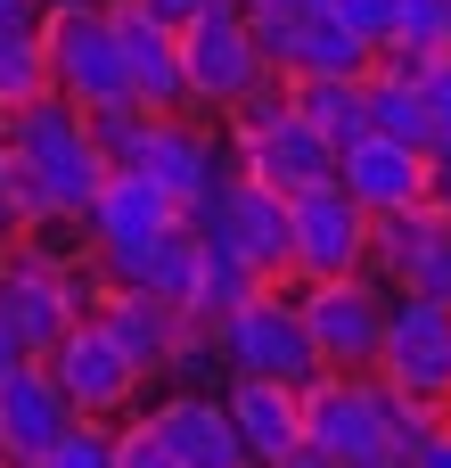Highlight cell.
Here are the masks:
<instances>
[{
    "label": "cell",
    "instance_id": "6da1fadb",
    "mask_svg": "<svg viewBox=\"0 0 451 468\" xmlns=\"http://www.w3.org/2000/svg\"><path fill=\"white\" fill-rule=\"evenodd\" d=\"M222 140H230L238 173H246V181H263V189H279V197L329 189V181L345 173V148H337L320 123H304V115H296L288 74H271L246 107H230V115H222Z\"/></svg>",
    "mask_w": 451,
    "mask_h": 468
},
{
    "label": "cell",
    "instance_id": "7a4b0ae2",
    "mask_svg": "<svg viewBox=\"0 0 451 468\" xmlns=\"http://www.w3.org/2000/svg\"><path fill=\"white\" fill-rule=\"evenodd\" d=\"M0 140L25 156V173L41 181L49 214H90L99 189H107V173H115V156L99 148V123L74 99H58V90L33 99V107H8L0 115Z\"/></svg>",
    "mask_w": 451,
    "mask_h": 468
},
{
    "label": "cell",
    "instance_id": "3957f363",
    "mask_svg": "<svg viewBox=\"0 0 451 468\" xmlns=\"http://www.w3.org/2000/svg\"><path fill=\"white\" fill-rule=\"evenodd\" d=\"M222 370L230 378H279V387H312L320 378V346L304 329V288L296 280H263L246 304H230L214 321Z\"/></svg>",
    "mask_w": 451,
    "mask_h": 468
},
{
    "label": "cell",
    "instance_id": "277c9868",
    "mask_svg": "<svg viewBox=\"0 0 451 468\" xmlns=\"http://www.w3.org/2000/svg\"><path fill=\"white\" fill-rule=\"evenodd\" d=\"M41 49H49V82H58V99H74L82 115L131 99V66H123L115 0H66V8H49Z\"/></svg>",
    "mask_w": 451,
    "mask_h": 468
},
{
    "label": "cell",
    "instance_id": "5b68a950",
    "mask_svg": "<svg viewBox=\"0 0 451 468\" xmlns=\"http://www.w3.org/2000/svg\"><path fill=\"white\" fill-rule=\"evenodd\" d=\"M181 66H189L197 115H230V107H246V99L279 74V66L263 58V41H255V25H246L238 0H214L205 16L181 25Z\"/></svg>",
    "mask_w": 451,
    "mask_h": 468
},
{
    "label": "cell",
    "instance_id": "8992f818",
    "mask_svg": "<svg viewBox=\"0 0 451 468\" xmlns=\"http://www.w3.org/2000/svg\"><path fill=\"white\" fill-rule=\"evenodd\" d=\"M386 321H394V288L378 271H353V280H312L304 288V329L320 346V370H378L386 354Z\"/></svg>",
    "mask_w": 451,
    "mask_h": 468
},
{
    "label": "cell",
    "instance_id": "52a82bcc",
    "mask_svg": "<svg viewBox=\"0 0 451 468\" xmlns=\"http://www.w3.org/2000/svg\"><path fill=\"white\" fill-rule=\"evenodd\" d=\"M115 173H148V181L173 189L189 214H205V206L222 197V181L238 173V156H222V140H214L197 115H148L140 140H131V156H123Z\"/></svg>",
    "mask_w": 451,
    "mask_h": 468
},
{
    "label": "cell",
    "instance_id": "ba28073f",
    "mask_svg": "<svg viewBox=\"0 0 451 468\" xmlns=\"http://www.w3.org/2000/svg\"><path fill=\"white\" fill-rule=\"evenodd\" d=\"M288 222H296V288L370 271V247H378V214H370V206H362L345 181L288 197Z\"/></svg>",
    "mask_w": 451,
    "mask_h": 468
},
{
    "label": "cell",
    "instance_id": "9c48e42d",
    "mask_svg": "<svg viewBox=\"0 0 451 468\" xmlns=\"http://www.w3.org/2000/svg\"><path fill=\"white\" fill-rule=\"evenodd\" d=\"M378 378H386L403 403L435 411V420L451 411V304L444 296H394Z\"/></svg>",
    "mask_w": 451,
    "mask_h": 468
},
{
    "label": "cell",
    "instance_id": "30bf717a",
    "mask_svg": "<svg viewBox=\"0 0 451 468\" xmlns=\"http://www.w3.org/2000/svg\"><path fill=\"white\" fill-rule=\"evenodd\" d=\"M197 230H205L214 247H230L255 280H296V222H288V197H279V189L230 173L222 197L197 214Z\"/></svg>",
    "mask_w": 451,
    "mask_h": 468
},
{
    "label": "cell",
    "instance_id": "8fae6325",
    "mask_svg": "<svg viewBox=\"0 0 451 468\" xmlns=\"http://www.w3.org/2000/svg\"><path fill=\"white\" fill-rule=\"evenodd\" d=\"M49 370H58V387H66V403H74L82 420H131V411H140V387H148V370L115 346V329H107L99 313H82V321L58 337Z\"/></svg>",
    "mask_w": 451,
    "mask_h": 468
},
{
    "label": "cell",
    "instance_id": "7c38bea8",
    "mask_svg": "<svg viewBox=\"0 0 451 468\" xmlns=\"http://www.w3.org/2000/svg\"><path fill=\"white\" fill-rule=\"evenodd\" d=\"M74 321H82V304H74L66 271H49L33 255H0V346L16 362H49Z\"/></svg>",
    "mask_w": 451,
    "mask_h": 468
},
{
    "label": "cell",
    "instance_id": "4fadbf2b",
    "mask_svg": "<svg viewBox=\"0 0 451 468\" xmlns=\"http://www.w3.org/2000/svg\"><path fill=\"white\" fill-rule=\"evenodd\" d=\"M337 181H345L378 222L444 197V165H435L427 148H411V140H386V132H362V140L345 148V173H337Z\"/></svg>",
    "mask_w": 451,
    "mask_h": 468
},
{
    "label": "cell",
    "instance_id": "5bb4252c",
    "mask_svg": "<svg viewBox=\"0 0 451 468\" xmlns=\"http://www.w3.org/2000/svg\"><path fill=\"white\" fill-rule=\"evenodd\" d=\"M181 222H197L173 189H156L148 173H107V189H99V206H90V239H99V263L115 271V263H131V255H148L156 239H173Z\"/></svg>",
    "mask_w": 451,
    "mask_h": 468
},
{
    "label": "cell",
    "instance_id": "9a60e30c",
    "mask_svg": "<svg viewBox=\"0 0 451 468\" xmlns=\"http://www.w3.org/2000/svg\"><path fill=\"white\" fill-rule=\"evenodd\" d=\"M74 420L82 411L66 403V387H58L49 362H16L0 378V452H8V468H41L74 436Z\"/></svg>",
    "mask_w": 451,
    "mask_h": 468
},
{
    "label": "cell",
    "instance_id": "2e32d148",
    "mask_svg": "<svg viewBox=\"0 0 451 468\" xmlns=\"http://www.w3.org/2000/svg\"><path fill=\"white\" fill-rule=\"evenodd\" d=\"M370 271L394 296H444L451 304V222H444V206L386 214L378 222V247H370Z\"/></svg>",
    "mask_w": 451,
    "mask_h": 468
},
{
    "label": "cell",
    "instance_id": "e0dca14e",
    "mask_svg": "<svg viewBox=\"0 0 451 468\" xmlns=\"http://www.w3.org/2000/svg\"><path fill=\"white\" fill-rule=\"evenodd\" d=\"M148 420H156V436L173 444V461H181V468H255L238 420H230V403L205 395V387H173V395H156Z\"/></svg>",
    "mask_w": 451,
    "mask_h": 468
},
{
    "label": "cell",
    "instance_id": "ac0fdd59",
    "mask_svg": "<svg viewBox=\"0 0 451 468\" xmlns=\"http://www.w3.org/2000/svg\"><path fill=\"white\" fill-rule=\"evenodd\" d=\"M115 25H123V66H131V99L148 115H197L189 99V66H181V33L164 16H148L140 0H115Z\"/></svg>",
    "mask_w": 451,
    "mask_h": 468
},
{
    "label": "cell",
    "instance_id": "d6986e66",
    "mask_svg": "<svg viewBox=\"0 0 451 468\" xmlns=\"http://www.w3.org/2000/svg\"><path fill=\"white\" fill-rule=\"evenodd\" d=\"M222 403H230V420H238L255 468H271L279 452L304 444V387H279V378H230Z\"/></svg>",
    "mask_w": 451,
    "mask_h": 468
},
{
    "label": "cell",
    "instance_id": "ffe728a7",
    "mask_svg": "<svg viewBox=\"0 0 451 468\" xmlns=\"http://www.w3.org/2000/svg\"><path fill=\"white\" fill-rule=\"evenodd\" d=\"M288 99L304 123H320L337 148H353L370 132V74H288Z\"/></svg>",
    "mask_w": 451,
    "mask_h": 468
},
{
    "label": "cell",
    "instance_id": "44dd1931",
    "mask_svg": "<svg viewBox=\"0 0 451 468\" xmlns=\"http://www.w3.org/2000/svg\"><path fill=\"white\" fill-rule=\"evenodd\" d=\"M370 132L411 140V148L435 156V123H427V99H419V74H403V66H378L370 74Z\"/></svg>",
    "mask_w": 451,
    "mask_h": 468
},
{
    "label": "cell",
    "instance_id": "7402d4cb",
    "mask_svg": "<svg viewBox=\"0 0 451 468\" xmlns=\"http://www.w3.org/2000/svg\"><path fill=\"white\" fill-rule=\"evenodd\" d=\"M197 239H205V230H197ZM255 288H263V280H255V271H246V263H238L230 247H214V239L197 247V280H189V313H197L205 329H214V321H222L230 304H246Z\"/></svg>",
    "mask_w": 451,
    "mask_h": 468
},
{
    "label": "cell",
    "instance_id": "603a6c76",
    "mask_svg": "<svg viewBox=\"0 0 451 468\" xmlns=\"http://www.w3.org/2000/svg\"><path fill=\"white\" fill-rule=\"evenodd\" d=\"M288 74H378V41H362L337 8L304 33V49H296V66Z\"/></svg>",
    "mask_w": 451,
    "mask_h": 468
},
{
    "label": "cell",
    "instance_id": "cb8c5ba5",
    "mask_svg": "<svg viewBox=\"0 0 451 468\" xmlns=\"http://www.w3.org/2000/svg\"><path fill=\"white\" fill-rule=\"evenodd\" d=\"M246 8V25H255V41H263V58L288 74L296 66V49H304V33L329 16V0H238Z\"/></svg>",
    "mask_w": 451,
    "mask_h": 468
},
{
    "label": "cell",
    "instance_id": "d4e9b609",
    "mask_svg": "<svg viewBox=\"0 0 451 468\" xmlns=\"http://www.w3.org/2000/svg\"><path fill=\"white\" fill-rule=\"evenodd\" d=\"M58 82H49V49H41V33H0V115L8 107H33V99H49Z\"/></svg>",
    "mask_w": 451,
    "mask_h": 468
},
{
    "label": "cell",
    "instance_id": "484cf974",
    "mask_svg": "<svg viewBox=\"0 0 451 468\" xmlns=\"http://www.w3.org/2000/svg\"><path fill=\"white\" fill-rule=\"evenodd\" d=\"M41 214H49L41 181H33V173H25V156H16V148L0 140V255H16V239H25V230H33Z\"/></svg>",
    "mask_w": 451,
    "mask_h": 468
},
{
    "label": "cell",
    "instance_id": "4316f807",
    "mask_svg": "<svg viewBox=\"0 0 451 468\" xmlns=\"http://www.w3.org/2000/svg\"><path fill=\"white\" fill-rule=\"evenodd\" d=\"M411 74H419V99H427V123H435V165L451 173V49L419 58Z\"/></svg>",
    "mask_w": 451,
    "mask_h": 468
},
{
    "label": "cell",
    "instance_id": "83f0119b",
    "mask_svg": "<svg viewBox=\"0 0 451 468\" xmlns=\"http://www.w3.org/2000/svg\"><path fill=\"white\" fill-rule=\"evenodd\" d=\"M115 468H181V461H173V444L156 436V420L131 411V420H115Z\"/></svg>",
    "mask_w": 451,
    "mask_h": 468
},
{
    "label": "cell",
    "instance_id": "f1b7e54d",
    "mask_svg": "<svg viewBox=\"0 0 451 468\" xmlns=\"http://www.w3.org/2000/svg\"><path fill=\"white\" fill-rule=\"evenodd\" d=\"M41 468H115V420H74V436Z\"/></svg>",
    "mask_w": 451,
    "mask_h": 468
},
{
    "label": "cell",
    "instance_id": "f546056e",
    "mask_svg": "<svg viewBox=\"0 0 451 468\" xmlns=\"http://www.w3.org/2000/svg\"><path fill=\"white\" fill-rule=\"evenodd\" d=\"M329 8H337L362 41H378V49H386V41H394V8H403V0H329Z\"/></svg>",
    "mask_w": 451,
    "mask_h": 468
},
{
    "label": "cell",
    "instance_id": "4dcf8cb0",
    "mask_svg": "<svg viewBox=\"0 0 451 468\" xmlns=\"http://www.w3.org/2000/svg\"><path fill=\"white\" fill-rule=\"evenodd\" d=\"M49 25V0H0V33H41Z\"/></svg>",
    "mask_w": 451,
    "mask_h": 468
},
{
    "label": "cell",
    "instance_id": "1f68e13d",
    "mask_svg": "<svg viewBox=\"0 0 451 468\" xmlns=\"http://www.w3.org/2000/svg\"><path fill=\"white\" fill-rule=\"evenodd\" d=\"M411 468H451V420H435V428L411 444Z\"/></svg>",
    "mask_w": 451,
    "mask_h": 468
},
{
    "label": "cell",
    "instance_id": "d6a6232c",
    "mask_svg": "<svg viewBox=\"0 0 451 468\" xmlns=\"http://www.w3.org/2000/svg\"><path fill=\"white\" fill-rule=\"evenodd\" d=\"M271 468H345L337 461V452H320V444H312V436H304V444H296V452H279V461Z\"/></svg>",
    "mask_w": 451,
    "mask_h": 468
},
{
    "label": "cell",
    "instance_id": "836d02e7",
    "mask_svg": "<svg viewBox=\"0 0 451 468\" xmlns=\"http://www.w3.org/2000/svg\"><path fill=\"white\" fill-rule=\"evenodd\" d=\"M435 206H444V222H451V173H444V197H435Z\"/></svg>",
    "mask_w": 451,
    "mask_h": 468
},
{
    "label": "cell",
    "instance_id": "e575fe53",
    "mask_svg": "<svg viewBox=\"0 0 451 468\" xmlns=\"http://www.w3.org/2000/svg\"><path fill=\"white\" fill-rule=\"evenodd\" d=\"M8 370H16V354H8V346H0V378H8Z\"/></svg>",
    "mask_w": 451,
    "mask_h": 468
},
{
    "label": "cell",
    "instance_id": "d590c367",
    "mask_svg": "<svg viewBox=\"0 0 451 468\" xmlns=\"http://www.w3.org/2000/svg\"><path fill=\"white\" fill-rule=\"evenodd\" d=\"M0 468H8V452H0Z\"/></svg>",
    "mask_w": 451,
    "mask_h": 468
},
{
    "label": "cell",
    "instance_id": "8d00e7d4",
    "mask_svg": "<svg viewBox=\"0 0 451 468\" xmlns=\"http://www.w3.org/2000/svg\"><path fill=\"white\" fill-rule=\"evenodd\" d=\"M394 468H411V461H394Z\"/></svg>",
    "mask_w": 451,
    "mask_h": 468
}]
</instances>
